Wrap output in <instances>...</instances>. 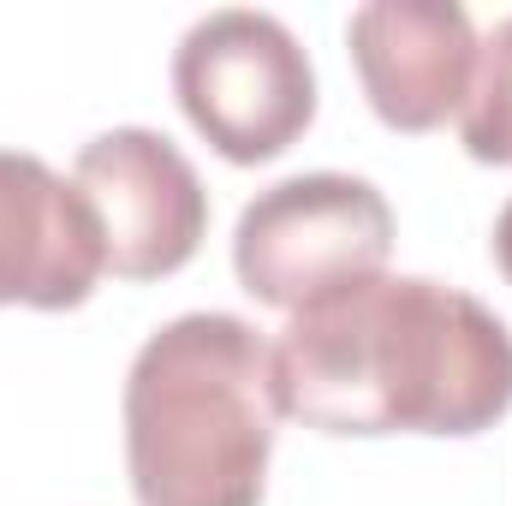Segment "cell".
<instances>
[{
  "instance_id": "6da1fadb",
  "label": "cell",
  "mask_w": 512,
  "mask_h": 506,
  "mask_svg": "<svg viewBox=\"0 0 512 506\" xmlns=\"http://www.w3.org/2000/svg\"><path fill=\"white\" fill-rule=\"evenodd\" d=\"M274 411L322 435H483L512 411V328L429 274H376L268 340Z\"/></svg>"
},
{
  "instance_id": "7a4b0ae2",
  "label": "cell",
  "mask_w": 512,
  "mask_h": 506,
  "mask_svg": "<svg viewBox=\"0 0 512 506\" xmlns=\"http://www.w3.org/2000/svg\"><path fill=\"white\" fill-rule=\"evenodd\" d=\"M268 340L245 316L191 310L126 370V471L137 506H262L274 459Z\"/></svg>"
},
{
  "instance_id": "3957f363",
  "label": "cell",
  "mask_w": 512,
  "mask_h": 506,
  "mask_svg": "<svg viewBox=\"0 0 512 506\" xmlns=\"http://www.w3.org/2000/svg\"><path fill=\"white\" fill-rule=\"evenodd\" d=\"M173 96L185 120L233 167L286 155L316 120V66L304 42L256 6L197 18L173 48Z\"/></svg>"
},
{
  "instance_id": "277c9868",
  "label": "cell",
  "mask_w": 512,
  "mask_h": 506,
  "mask_svg": "<svg viewBox=\"0 0 512 506\" xmlns=\"http://www.w3.org/2000/svg\"><path fill=\"white\" fill-rule=\"evenodd\" d=\"M393 209L358 173H292L256 191L233 227V268L256 304L310 310L387 274Z\"/></svg>"
},
{
  "instance_id": "5b68a950",
  "label": "cell",
  "mask_w": 512,
  "mask_h": 506,
  "mask_svg": "<svg viewBox=\"0 0 512 506\" xmlns=\"http://www.w3.org/2000/svg\"><path fill=\"white\" fill-rule=\"evenodd\" d=\"M72 185L84 191L102 256L120 280L179 274L209 233V191L185 149L149 126H114L90 137L72 161Z\"/></svg>"
},
{
  "instance_id": "8992f818",
  "label": "cell",
  "mask_w": 512,
  "mask_h": 506,
  "mask_svg": "<svg viewBox=\"0 0 512 506\" xmlns=\"http://www.w3.org/2000/svg\"><path fill=\"white\" fill-rule=\"evenodd\" d=\"M477 24L459 0H370L346 24L358 84L393 131L447 126L477 78Z\"/></svg>"
},
{
  "instance_id": "52a82bcc",
  "label": "cell",
  "mask_w": 512,
  "mask_h": 506,
  "mask_svg": "<svg viewBox=\"0 0 512 506\" xmlns=\"http://www.w3.org/2000/svg\"><path fill=\"white\" fill-rule=\"evenodd\" d=\"M102 274V227L84 191L42 155L0 149V304L78 310Z\"/></svg>"
},
{
  "instance_id": "ba28073f",
  "label": "cell",
  "mask_w": 512,
  "mask_h": 506,
  "mask_svg": "<svg viewBox=\"0 0 512 506\" xmlns=\"http://www.w3.org/2000/svg\"><path fill=\"white\" fill-rule=\"evenodd\" d=\"M459 143L483 167H512V12L477 42V78L459 108Z\"/></svg>"
},
{
  "instance_id": "9c48e42d",
  "label": "cell",
  "mask_w": 512,
  "mask_h": 506,
  "mask_svg": "<svg viewBox=\"0 0 512 506\" xmlns=\"http://www.w3.org/2000/svg\"><path fill=\"white\" fill-rule=\"evenodd\" d=\"M495 262H501V274L512 280V203L495 215Z\"/></svg>"
}]
</instances>
